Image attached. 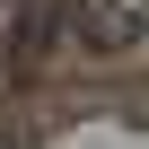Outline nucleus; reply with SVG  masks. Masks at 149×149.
Instances as JSON below:
<instances>
[{"label":"nucleus","instance_id":"1","mask_svg":"<svg viewBox=\"0 0 149 149\" xmlns=\"http://www.w3.org/2000/svg\"><path fill=\"white\" fill-rule=\"evenodd\" d=\"M140 26H149V0H70V35L88 53H123Z\"/></svg>","mask_w":149,"mask_h":149}]
</instances>
